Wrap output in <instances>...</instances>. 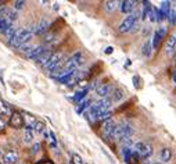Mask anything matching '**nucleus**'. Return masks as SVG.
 <instances>
[{
  "instance_id": "nucleus-35",
  "label": "nucleus",
  "mask_w": 176,
  "mask_h": 164,
  "mask_svg": "<svg viewBox=\"0 0 176 164\" xmlns=\"http://www.w3.org/2000/svg\"><path fill=\"white\" fill-rule=\"evenodd\" d=\"M24 6H25V2H22V0H21V2H15V3H14V10H15V11L22 10V9H24Z\"/></svg>"
},
{
  "instance_id": "nucleus-6",
  "label": "nucleus",
  "mask_w": 176,
  "mask_h": 164,
  "mask_svg": "<svg viewBox=\"0 0 176 164\" xmlns=\"http://www.w3.org/2000/svg\"><path fill=\"white\" fill-rule=\"evenodd\" d=\"M167 34H168V28L167 27H160L158 29L155 31L154 35H152V40H151L152 49H158L160 47L162 39H164V38H167Z\"/></svg>"
},
{
  "instance_id": "nucleus-37",
  "label": "nucleus",
  "mask_w": 176,
  "mask_h": 164,
  "mask_svg": "<svg viewBox=\"0 0 176 164\" xmlns=\"http://www.w3.org/2000/svg\"><path fill=\"white\" fill-rule=\"evenodd\" d=\"M133 85H134V88H138V89L141 88V85H140V78H139L138 75L133 76Z\"/></svg>"
},
{
  "instance_id": "nucleus-32",
  "label": "nucleus",
  "mask_w": 176,
  "mask_h": 164,
  "mask_svg": "<svg viewBox=\"0 0 176 164\" xmlns=\"http://www.w3.org/2000/svg\"><path fill=\"white\" fill-rule=\"evenodd\" d=\"M86 93H87V89H83V91L78 92V93L74 96V100H75V102H81V100H83L85 96H86Z\"/></svg>"
},
{
  "instance_id": "nucleus-12",
  "label": "nucleus",
  "mask_w": 176,
  "mask_h": 164,
  "mask_svg": "<svg viewBox=\"0 0 176 164\" xmlns=\"http://www.w3.org/2000/svg\"><path fill=\"white\" fill-rule=\"evenodd\" d=\"M134 6H136V2H132V0L119 2V10L123 13V14H130V13L134 10Z\"/></svg>"
},
{
  "instance_id": "nucleus-13",
  "label": "nucleus",
  "mask_w": 176,
  "mask_h": 164,
  "mask_svg": "<svg viewBox=\"0 0 176 164\" xmlns=\"http://www.w3.org/2000/svg\"><path fill=\"white\" fill-rule=\"evenodd\" d=\"M18 161V153L15 150H7L3 155V163L4 164H15Z\"/></svg>"
},
{
  "instance_id": "nucleus-9",
  "label": "nucleus",
  "mask_w": 176,
  "mask_h": 164,
  "mask_svg": "<svg viewBox=\"0 0 176 164\" xmlns=\"http://www.w3.org/2000/svg\"><path fill=\"white\" fill-rule=\"evenodd\" d=\"M50 31V21L47 18H42L38 25L33 27V35H45Z\"/></svg>"
},
{
  "instance_id": "nucleus-18",
  "label": "nucleus",
  "mask_w": 176,
  "mask_h": 164,
  "mask_svg": "<svg viewBox=\"0 0 176 164\" xmlns=\"http://www.w3.org/2000/svg\"><path fill=\"white\" fill-rule=\"evenodd\" d=\"M160 157H161L162 163H169L170 158H172V149L170 147H162L161 153H160Z\"/></svg>"
},
{
  "instance_id": "nucleus-2",
  "label": "nucleus",
  "mask_w": 176,
  "mask_h": 164,
  "mask_svg": "<svg viewBox=\"0 0 176 164\" xmlns=\"http://www.w3.org/2000/svg\"><path fill=\"white\" fill-rule=\"evenodd\" d=\"M132 134H133V127H132L129 122H121V124H116L112 139L123 140V139L130 138Z\"/></svg>"
},
{
  "instance_id": "nucleus-23",
  "label": "nucleus",
  "mask_w": 176,
  "mask_h": 164,
  "mask_svg": "<svg viewBox=\"0 0 176 164\" xmlns=\"http://www.w3.org/2000/svg\"><path fill=\"white\" fill-rule=\"evenodd\" d=\"M152 6L150 2H143V11H141V20H147L150 15V11H151Z\"/></svg>"
},
{
  "instance_id": "nucleus-5",
  "label": "nucleus",
  "mask_w": 176,
  "mask_h": 164,
  "mask_svg": "<svg viewBox=\"0 0 176 164\" xmlns=\"http://www.w3.org/2000/svg\"><path fill=\"white\" fill-rule=\"evenodd\" d=\"M63 58H64V54L61 52L53 53V54H51V57H50V60L47 61V64H46L43 68H45L47 73H53V71L58 67V64L61 63V60H63Z\"/></svg>"
},
{
  "instance_id": "nucleus-36",
  "label": "nucleus",
  "mask_w": 176,
  "mask_h": 164,
  "mask_svg": "<svg viewBox=\"0 0 176 164\" xmlns=\"http://www.w3.org/2000/svg\"><path fill=\"white\" fill-rule=\"evenodd\" d=\"M6 127H7V121L2 116H0V132H4Z\"/></svg>"
},
{
  "instance_id": "nucleus-14",
  "label": "nucleus",
  "mask_w": 176,
  "mask_h": 164,
  "mask_svg": "<svg viewBox=\"0 0 176 164\" xmlns=\"http://www.w3.org/2000/svg\"><path fill=\"white\" fill-rule=\"evenodd\" d=\"M165 53L167 54H173L176 52V36H169V39H167V43H165V47H164Z\"/></svg>"
},
{
  "instance_id": "nucleus-31",
  "label": "nucleus",
  "mask_w": 176,
  "mask_h": 164,
  "mask_svg": "<svg viewBox=\"0 0 176 164\" xmlns=\"http://www.w3.org/2000/svg\"><path fill=\"white\" fill-rule=\"evenodd\" d=\"M32 129H35L36 132H43L45 131V124L42 121H35V124L32 125Z\"/></svg>"
},
{
  "instance_id": "nucleus-24",
  "label": "nucleus",
  "mask_w": 176,
  "mask_h": 164,
  "mask_svg": "<svg viewBox=\"0 0 176 164\" xmlns=\"http://www.w3.org/2000/svg\"><path fill=\"white\" fill-rule=\"evenodd\" d=\"M64 25H65V22H64V20L58 18L56 22H53V24H50V31H51V32H56V34H57V31H60V29H61L60 27H64Z\"/></svg>"
},
{
  "instance_id": "nucleus-42",
  "label": "nucleus",
  "mask_w": 176,
  "mask_h": 164,
  "mask_svg": "<svg viewBox=\"0 0 176 164\" xmlns=\"http://www.w3.org/2000/svg\"><path fill=\"white\" fill-rule=\"evenodd\" d=\"M112 52H114V47H112V46H108V47L105 49V54H111Z\"/></svg>"
},
{
  "instance_id": "nucleus-3",
  "label": "nucleus",
  "mask_w": 176,
  "mask_h": 164,
  "mask_svg": "<svg viewBox=\"0 0 176 164\" xmlns=\"http://www.w3.org/2000/svg\"><path fill=\"white\" fill-rule=\"evenodd\" d=\"M139 17H140V14H139V11H132L130 14H128V17H126L125 20H123L122 22H121L119 28H118V31H119L121 34H126V32H130L132 27H133V24L136 21H139Z\"/></svg>"
},
{
  "instance_id": "nucleus-43",
  "label": "nucleus",
  "mask_w": 176,
  "mask_h": 164,
  "mask_svg": "<svg viewBox=\"0 0 176 164\" xmlns=\"http://www.w3.org/2000/svg\"><path fill=\"white\" fill-rule=\"evenodd\" d=\"M18 164H28L27 161H21V163H18Z\"/></svg>"
},
{
  "instance_id": "nucleus-41",
  "label": "nucleus",
  "mask_w": 176,
  "mask_h": 164,
  "mask_svg": "<svg viewBox=\"0 0 176 164\" xmlns=\"http://www.w3.org/2000/svg\"><path fill=\"white\" fill-rule=\"evenodd\" d=\"M50 138H51V143H53V146L57 145V140H56V135L53 134V132H50Z\"/></svg>"
},
{
  "instance_id": "nucleus-20",
  "label": "nucleus",
  "mask_w": 176,
  "mask_h": 164,
  "mask_svg": "<svg viewBox=\"0 0 176 164\" xmlns=\"http://www.w3.org/2000/svg\"><path fill=\"white\" fill-rule=\"evenodd\" d=\"M33 49H35V45H32V43L28 42V43H25V45H22L21 47H18V52L21 53V54H25V57H28Z\"/></svg>"
},
{
  "instance_id": "nucleus-17",
  "label": "nucleus",
  "mask_w": 176,
  "mask_h": 164,
  "mask_svg": "<svg viewBox=\"0 0 176 164\" xmlns=\"http://www.w3.org/2000/svg\"><path fill=\"white\" fill-rule=\"evenodd\" d=\"M51 54H53V52H51V50H46L45 53H43L42 56H39L38 58H36V63L39 64V65H42V67H45L46 64H47V61L50 60V57H51Z\"/></svg>"
},
{
  "instance_id": "nucleus-44",
  "label": "nucleus",
  "mask_w": 176,
  "mask_h": 164,
  "mask_svg": "<svg viewBox=\"0 0 176 164\" xmlns=\"http://www.w3.org/2000/svg\"><path fill=\"white\" fill-rule=\"evenodd\" d=\"M175 67H176V57H175Z\"/></svg>"
},
{
  "instance_id": "nucleus-45",
  "label": "nucleus",
  "mask_w": 176,
  "mask_h": 164,
  "mask_svg": "<svg viewBox=\"0 0 176 164\" xmlns=\"http://www.w3.org/2000/svg\"><path fill=\"white\" fill-rule=\"evenodd\" d=\"M148 164H158V163H148Z\"/></svg>"
},
{
  "instance_id": "nucleus-38",
  "label": "nucleus",
  "mask_w": 176,
  "mask_h": 164,
  "mask_svg": "<svg viewBox=\"0 0 176 164\" xmlns=\"http://www.w3.org/2000/svg\"><path fill=\"white\" fill-rule=\"evenodd\" d=\"M138 31H140V24H139V21H136L133 24V27H132L130 32H138Z\"/></svg>"
},
{
  "instance_id": "nucleus-21",
  "label": "nucleus",
  "mask_w": 176,
  "mask_h": 164,
  "mask_svg": "<svg viewBox=\"0 0 176 164\" xmlns=\"http://www.w3.org/2000/svg\"><path fill=\"white\" fill-rule=\"evenodd\" d=\"M104 10L108 13H112L115 11L116 9H118V6H119V2H115V0H108V2H104Z\"/></svg>"
},
{
  "instance_id": "nucleus-16",
  "label": "nucleus",
  "mask_w": 176,
  "mask_h": 164,
  "mask_svg": "<svg viewBox=\"0 0 176 164\" xmlns=\"http://www.w3.org/2000/svg\"><path fill=\"white\" fill-rule=\"evenodd\" d=\"M170 2H162L161 7H160V14H161V18H168L169 17V13H170Z\"/></svg>"
},
{
  "instance_id": "nucleus-33",
  "label": "nucleus",
  "mask_w": 176,
  "mask_h": 164,
  "mask_svg": "<svg viewBox=\"0 0 176 164\" xmlns=\"http://www.w3.org/2000/svg\"><path fill=\"white\" fill-rule=\"evenodd\" d=\"M71 164H85V161L81 156L75 153V155H72V163Z\"/></svg>"
},
{
  "instance_id": "nucleus-28",
  "label": "nucleus",
  "mask_w": 176,
  "mask_h": 164,
  "mask_svg": "<svg viewBox=\"0 0 176 164\" xmlns=\"http://www.w3.org/2000/svg\"><path fill=\"white\" fill-rule=\"evenodd\" d=\"M139 160H140V158L138 157V155H136V153L133 152V150H132V153L130 155H129V157L126 158V163L128 164H139Z\"/></svg>"
},
{
  "instance_id": "nucleus-46",
  "label": "nucleus",
  "mask_w": 176,
  "mask_h": 164,
  "mask_svg": "<svg viewBox=\"0 0 176 164\" xmlns=\"http://www.w3.org/2000/svg\"><path fill=\"white\" fill-rule=\"evenodd\" d=\"M65 164H71V163H65Z\"/></svg>"
},
{
  "instance_id": "nucleus-19",
  "label": "nucleus",
  "mask_w": 176,
  "mask_h": 164,
  "mask_svg": "<svg viewBox=\"0 0 176 164\" xmlns=\"http://www.w3.org/2000/svg\"><path fill=\"white\" fill-rule=\"evenodd\" d=\"M0 116L7 117L11 116V110H10V104H7L3 99H0Z\"/></svg>"
},
{
  "instance_id": "nucleus-26",
  "label": "nucleus",
  "mask_w": 176,
  "mask_h": 164,
  "mask_svg": "<svg viewBox=\"0 0 176 164\" xmlns=\"http://www.w3.org/2000/svg\"><path fill=\"white\" fill-rule=\"evenodd\" d=\"M56 36H57L56 32H51V31H49L47 34L43 35V42H45V43H51V42H54Z\"/></svg>"
},
{
  "instance_id": "nucleus-40",
  "label": "nucleus",
  "mask_w": 176,
  "mask_h": 164,
  "mask_svg": "<svg viewBox=\"0 0 176 164\" xmlns=\"http://www.w3.org/2000/svg\"><path fill=\"white\" fill-rule=\"evenodd\" d=\"M39 149H40V145H39V143H36V145L32 147V155H36V153L39 152Z\"/></svg>"
},
{
  "instance_id": "nucleus-48",
  "label": "nucleus",
  "mask_w": 176,
  "mask_h": 164,
  "mask_svg": "<svg viewBox=\"0 0 176 164\" xmlns=\"http://www.w3.org/2000/svg\"><path fill=\"white\" fill-rule=\"evenodd\" d=\"M175 36H176V35H175Z\"/></svg>"
},
{
  "instance_id": "nucleus-10",
  "label": "nucleus",
  "mask_w": 176,
  "mask_h": 164,
  "mask_svg": "<svg viewBox=\"0 0 176 164\" xmlns=\"http://www.w3.org/2000/svg\"><path fill=\"white\" fill-rule=\"evenodd\" d=\"M112 89H114L112 84H100V85L96 88V93L99 95L101 99H104V97H110Z\"/></svg>"
},
{
  "instance_id": "nucleus-27",
  "label": "nucleus",
  "mask_w": 176,
  "mask_h": 164,
  "mask_svg": "<svg viewBox=\"0 0 176 164\" xmlns=\"http://www.w3.org/2000/svg\"><path fill=\"white\" fill-rule=\"evenodd\" d=\"M32 140H33V132L31 128H27V129H25V134H24V142L32 143Z\"/></svg>"
},
{
  "instance_id": "nucleus-15",
  "label": "nucleus",
  "mask_w": 176,
  "mask_h": 164,
  "mask_svg": "<svg viewBox=\"0 0 176 164\" xmlns=\"http://www.w3.org/2000/svg\"><path fill=\"white\" fill-rule=\"evenodd\" d=\"M46 50H47V47H46V46H42V45L35 46V49L31 52V54L28 56V58H31V60H36V58H38L39 56H42Z\"/></svg>"
},
{
  "instance_id": "nucleus-4",
  "label": "nucleus",
  "mask_w": 176,
  "mask_h": 164,
  "mask_svg": "<svg viewBox=\"0 0 176 164\" xmlns=\"http://www.w3.org/2000/svg\"><path fill=\"white\" fill-rule=\"evenodd\" d=\"M133 152L138 155V157L140 160H146V158H148L152 155V147L150 143L138 142V143H134L133 146Z\"/></svg>"
},
{
  "instance_id": "nucleus-34",
  "label": "nucleus",
  "mask_w": 176,
  "mask_h": 164,
  "mask_svg": "<svg viewBox=\"0 0 176 164\" xmlns=\"http://www.w3.org/2000/svg\"><path fill=\"white\" fill-rule=\"evenodd\" d=\"M99 71H101V64H100V63H99V64H96L94 67H93L92 70H90V75L93 76V75H96V74H100Z\"/></svg>"
},
{
  "instance_id": "nucleus-39",
  "label": "nucleus",
  "mask_w": 176,
  "mask_h": 164,
  "mask_svg": "<svg viewBox=\"0 0 176 164\" xmlns=\"http://www.w3.org/2000/svg\"><path fill=\"white\" fill-rule=\"evenodd\" d=\"M36 164H54L50 158H42V160H39Z\"/></svg>"
},
{
  "instance_id": "nucleus-30",
  "label": "nucleus",
  "mask_w": 176,
  "mask_h": 164,
  "mask_svg": "<svg viewBox=\"0 0 176 164\" xmlns=\"http://www.w3.org/2000/svg\"><path fill=\"white\" fill-rule=\"evenodd\" d=\"M17 29H18L17 27H14V25H11V27H10L9 29H7L6 32H4V35H6V38H7V39H9V40L11 39V38L15 35V32H17Z\"/></svg>"
},
{
  "instance_id": "nucleus-22",
  "label": "nucleus",
  "mask_w": 176,
  "mask_h": 164,
  "mask_svg": "<svg viewBox=\"0 0 176 164\" xmlns=\"http://www.w3.org/2000/svg\"><path fill=\"white\" fill-rule=\"evenodd\" d=\"M152 53V46H151V39L146 40L143 45V47H141V54L144 56V57H150Z\"/></svg>"
},
{
  "instance_id": "nucleus-29",
  "label": "nucleus",
  "mask_w": 176,
  "mask_h": 164,
  "mask_svg": "<svg viewBox=\"0 0 176 164\" xmlns=\"http://www.w3.org/2000/svg\"><path fill=\"white\" fill-rule=\"evenodd\" d=\"M90 104H92V103H90V100H89V99H85V100H82L81 103H79V106H78L76 111H78V113H82L85 109L87 110V109H89V106H90Z\"/></svg>"
},
{
  "instance_id": "nucleus-8",
  "label": "nucleus",
  "mask_w": 176,
  "mask_h": 164,
  "mask_svg": "<svg viewBox=\"0 0 176 164\" xmlns=\"http://www.w3.org/2000/svg\"><path fill=\"white\" fill-rule=\"evenodd\" d=\"M9 125L11 128H14V129H20V128H22L25 125L24 116L18 111H13L11 116H10V120H9Z\"/></svg>"
},
{
  "instance_id": "nucleus-47",
  "label": "nucleus",
  "mask_w": 176,
  "mask_h": 164,
  "mask_svg": "<svg viewBox=\"0 0 176 164\" xmlns=\"http://www.w3.org/2000/svg\"><path fill=\"white\" fill-rule=\"evenodd\" d=\"M0 156H2V152H0Z\"/></svg>"
},
{
  "instance_id": "nucleus-1",
  "label": "nucleus",
  "mask_w": 176,
  "mask_h": 164,
  "mask_svg": "<svg viewBox=\"0 0 176 164\" xmlns=\"http://www.w3.org/2000/svg\"><path fill=\"white\" fill-rule=\"evenodd\" d=\"M33 36V28H28V27H22L20 29H17L15 35L9 40V45L14 49L21 47L22 45L29 42V39Z\"/></svg>"
},
{
  "instance_id": "nucleus-7",
  "label": "nucleus",
  "mask_w": 176,
  "mask_h": 164,
  "mask_svg": "<svg viewBox=\"0 0 176 164\" xmlns=\"http://www.w3.org/2000/svg\"><path fill=\"white\" fill-rule=\"evenodd\" d=\"M116 127V122L114 121L112 118L107 120V121L101 122V132H103V136L107 138V139H112L114 136V131H115Z\"/></svg>"
},
{
  "instance_id": "nucleus-11",
  "label": "nucleus",
  "mask_w": 176,
  "mask_h": 164,
  "mask_svg": "<svg viewBox=\"0 0 176 164\" xmlns=\"http://www.w3.org/2000/svg\"><path fill=\"white\" fill-rule=\"evenodd\" d=\"M125 91H123L122 88H119V86H114L112 92H111L110 95V100L111 102H121L125 99Z\"/></svg>"
},
{
  "instance_id": "nucleus-25",
  "label": "nucleus",
  "mask_w": 176,
  "mask_h": 164,
  "mask_svg": "<svg viewBox=\"0 0 176 164\" xmlns=\"http://www.w3.org/2000/svg\"><path fill=\"white\" fill-rule=\"evenodd\" d=\"M11 22L9 21V20H6V18H0V32H6L7 29H9L10 27H11Z\"/></svg>"
}]
</instances>
